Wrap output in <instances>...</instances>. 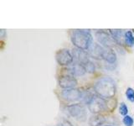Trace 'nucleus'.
I'll return each mask as SVG.
<instances>
[{
  "label": "nucleus",
  "mask_w": 134,
  "mask_h": 126,
  "mask_svg": "<svg viewBox=\"0 0 134 126\" xmlns=\"http://www.w3.org/2000/svg\"><path fill=\"white\" fill-rule=\"evenodd\" d=\"M92 88L96 95L107 100L115 98L116 94V82L109 76L98 77L94 82Z\"/></svg>",
  "instance_id": "1"
},
{
  "label": "nucleus",
  "mask_w": 134,
  "mask_h": 126,
  "mask_svg": "<svg viewBox=\"0 0 134 126\" xmlns=\"http://www.w3.org/2000/svg\"><path fill=\"white\" fill-rule=\"evenodd\" d=\"M107 114H92L89 118L90 126H103L107 122Z\"/></svg>",
  "instance_id": "14"
},
{
  "label": "nucleus",
  "mask_w": 134,
  "mask_h": 126,
  "mask_svg": "<svg viewBox=\"0 0 134 126\" xmlns=\"http://www.w3.org/2000/svg\"><path fill=\"white\" fill-rule=\"evenodd\" d=\"M6 35H7V34H6V31L4 30V29H2L1 30H0V36H1L2 38H4V37L6 36Z\"/></svg>",
  "instance_id": "22"
},
{
  "label": "nucleus",
  "mask_w": 134,
  "mask_h": 126,
  "mask_svg": "<svg viewBox=\"0 0 134 126\" xmlns=\"http://www.w3.org/2000/svg\"><path fill=\"white\" fill-rule=\"evenodd\" d=\"M84 66H85V68H86V73H89V74L96 73V64H95V62L91 60V59L89 61H87L86 63H85V64H84Z\"/></svg>",
  "instance_id": "16"
},
{
  "label": "nucleus",
  "mask_w": 134,
  "mask_h": 126,
  "mask_svg": "<svg viewBox=\"0 0 134 126\" xmlns=\"http://www.w3.org/2000/svg\"><path fill=\"white\" fill-rule=\"evenodd\" d=\"M109 33L111 34V35L112 37V39L114 40L116 42V45L119 46H122L125 47L124 45V35H125V31H123V29H109Z\"/></svg>",
  "instance_id": "12"
},
{
  "label": "nucleus",
  "mask_w": 134,
  "mask_h": 126,
  "mask_svg": "<svg viewBox=\"0 0 134 126\" xmlns=\"http://www.w3.org/2000/svg\"><path fill=\"white\" fill-rule=\"evenodd\" d=\"M65 111L69 116L78 120H84L86 117V108L81 103H75L65 106Z\"/></svg>",
  "instance_id": "6"
},
{
  "label": "nucleus",
  "mask_w": 134,
  "mask_h": 126,
  "mask_svg": "<svg viewBox=\"0 0 134 126\" xmlns=\"http://www.w3.org/2000/svg\"><path fill=\"white\" fill-rule=\"evenodd\" d=\"M104 48L105 47L98 44L97 42H94L91 45V48L88 50V53H89L91 58L95 59V60H102V56Z\"/></svg>",
  "instance_id": "13"
},
{
  "label": "nucleus",
  "mask_w": 134,
  "mask_h": 126,
  "mask_svg": "<svg viewBox=\"0 0 134 126\" xmlns=\"http://www.w3.org/2000/svg\"><path fill=\"white\" fill-rule=\"evenodd\" d=\"M95 38L97 43L105 48H114L115 46H116V42L112 39L109 31H106L104 29H99V30L95 32Z\"/></svg>",
  "instance_id": "7"
},
{
  "label": "nucleus",
  "mask_w": 134,
  "mask_h": 126,
  "mask_svg": "<svg viewBox=\"0 0 134 126\" xmlns=\"http://www.w3.org/2000/svg\"><path fill=\"white\" fill-rule=\"evenodd\" d=\"M124 45L126 48H132L134 46V35L132 31L131 30L125 31Z\"/></svg>",
  "instance_id": "15"
},
{
  "label": "nucleus",
  "mask_w": 134,
  "mask_h": 126,
  "mask_svg": "<svg viewBox=\"0 0 134 126\" xmlns=\"http://www.w3.org/2000/svg\"><path fill=\"white\" fill-rule=\"evenodd\" d=\"M118 111H119V113L121 115V116H127L128 115V112H129V109H128V107L127 105L124 102H121L119 103V106H118Z\"/></svg>",
  "instance_id": "18"
},
{
  "label": "nucleus",
  "mask_w": 134,
  "mask_h": 126,
  "mask_svg": "<svg viewBox=\"0 0 134 126\" xmlns=\"http://www.w3.org/2000/svg\"><path fill=\"white\" fill-rule=\"evenodd\" d=\"M55 61L57 64L63 67H67L75 62L71 50L68 48H61L55 52Z\"/></svg>",
  "instance_id": "5"
},
{
  "label": "nucleus",
  "mask_w": 134,
  "mask_h": 126,
  "mask_svg": "<svg viewBox=\"0 0 134 126\" xmlns=\"http://www.w3.org/2000/svg\"><path fill=\"white\" fill-rule=\"evenodd\" d=\"M82 92L83 87H75L71 89H61L59 92H56V94L62 103H67L68 105L81 102Z\"/></svg>",
  "instance_id": "3"
},
{
  "label": "nucleus",
  "mask_w": 134,
  "mask_h": 126,
  "mask_svg": "<svg viewBox=\"0 0 134 126\" xmlns=\"http://www.w3.org/2000/svg\"><path fill=\"white\" fill-rule=\"evenodd\" d=\"M70 36L75 48L88 51L93 44V37L90 29H72L70 32Z\"/></svg>",
  "instance_id": "2"
},
{
  "label": "nucleus",
  "mask_w": 134,
  "mask_h": 126,
  "mask_svg": "<svg viewBox=\"0 0 134 126\" xmlns=\"http://www.w3.org/2000/svg\"><path fill=\"white\" fill-rule=\"evenodd\" d=\"M58 87L60 89H71V88H75L79 85L78 80L76 77H72L70 75H64L60 74L57 79Z\"/></svg>",
  "instance_id": "8"
},
{
  "label": "nucleus",
  "mask_w": 134,
  "mask_h": 126,
  "mask_svg": "<svg viewBox=\"0 0 134 126\" xmlns=\"http://www.w3.org/2000/svg\"><path fill=\"white\" fill-rule=\"evenodd\" d=\"M117 107V100L116 98H113L107 100V108H108V113H111Z\"/></svg>",
  "instance_id": "17"
},
{
  "label": "nucleus",
  "mask_w": 134,
  "mask_h": 126,
  "mask_svg": "<svg viewBox=\"0 0 134 126\" xmlns=\"http://www.w3.org/2000/svg\"><path fill=\"white\" fill-rule=\"evenodd\" d=\"M71 52H72L75 62L80 63V64L84 65L85 63L89 61L91 59L87 50H80V49L74 47L72 50H71Z\"/></svg>",
  "instance_id": "10"
},
{
  "label": "nucleus",
  "mask_w": 134,
  "mask_h": 126,
  "mask_svg": "<svg viewBox=\"0 0 134 126\" xmlns=\"http://www.w3.org/2000/svg\"><path fill=\"white\" fill-rule=\"evenodd\" d=\"M87 108L92 114H107L108 113L107 100L96 95L87 104Z\"/></svg>",
  "instance_id": "4"
},
{
  "label": "nucleus",
  "mask_w": 134,
  "mask_h": 126,
  "mask_svg": "<svg viewBox=\"0 0 134 126\" xmlns=\"http://www.w3.org/2000/svg\"><path fill=\"white\" fill-rule=\"evenodd\" d=\"M86 73V71L84 65L80 64V63L74 62L72 65H70L67 67H63L60 74L64 75H70L75 77H82Z\"/></svg>",
  "instance_id": "9"
},
{
  "label": "nucleus",
  "mask_w": 134,
  "mask_h": 126,
  "mask_svg": "<svg viewBox=\"0 0 134 126\" xmlns=\"http://www.w3.org/2000/svg\"><path fill=\"white\" fill-rule=\"evenodd\" d=\"M125 95L127 99L131 103H134V89L131 87H128L125 92Z\"/></svg>",
  "instance_id": "19"
},
{
  "label": "nucleus",
  "mask_w": 134,
  "mask_h": 126,
  "mask_svg": "<svg viewBox=\"0 0 134 126\" xmlns=\"http://www.w3.org/2000/svg\"><path fill=\"white\" fill-rule=\"evenodd\" d=\"M102 60H103L107 64H116L117 60L116 53L114 50V48H104Z\"/></svg>",
  "instance_id": "11"
},
{
  "label": "nucleus",
  "mask_w": 134,
  "mask_h": 126,
  "mask_svg": "<svg viewBox=\"0 0 134 126\" xmlns=\"http://www.w3.org/2000/svg\"><path fill=\"white\" fill-rule=\"evenodd\" d=\"M122 124L124 126H133L134 125V119L131 115H127L122 118Z\"/></svg>",
  "instance_id": "20"
},
{
  "label": "nucleus",
  "mask_w": 134,
  "mask_h": 126,
  "mask_svg": "<svg viewBox=\"0 0 134 126\" xmlns=\"http://www.w3.org/2000/svg\"><path fill=\"white\" fill-rule=\"evenodd\" d=\"M103 126H116V125H111V124H105Z\"/></svg>",
  "instance_id": "23"
},
{
  "label": "nucleus",
  "mask_w": 134,
  "mask_h": 126,
  "mask_svg": "<svg viewBox=\"0 0 134 126\" xmlns=\"http://www.w3.org/2000/svg\"><path fill=\"white\" fill-rule=\"evenodd\" d=\"M57 126H74V125L69 119H65V118H60L57 122Z\"/></svg>",
  "instance_id": "21"
}]
</instances>
